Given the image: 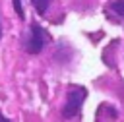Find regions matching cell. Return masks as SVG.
<instances>
[{"instance_id":"5","label":"cell","mask_w":124,"mask_h":122,"mask_svg":"<svg viewBox=\"0 0 124 122\" xmlns=\"http://www.w3.org/2000/svg\"><path fill=\"white\" fill-rule=\"evenodd\" d=\"M12 2H14V10H16V14H17V17L23 19L25 14H23V8H21V0H12Z\"/></svg>"},{"instance_id":"3","label":"cell","mask_w":124,"mask_h":122,"mask_svg":"<svg viewBox=\"0 0 124 122\" xmlns=\"http://www.w3.org/2000/svg\"><path fill=\"white\" fill-rule=\"evenodd\" d=\"M110 10L118 15V17H124V0H114L110 4Z\"/></svg>"},{"instance_id":"6","label":"cell","mask_w":124,"mask_h":122,"mask_svg":"<svg viewBox=\"0 0 124 122\" xmlns=\"http://www.w3.org/2000/svg\"><path fill=\"white\" fill-rule=\"evenodd\" d=\"M0 122H10V120H8V118H6V116H4L2 112H0Z\"/></svg>"},{"instance_id":"1","label":"cell","mask_w":124,"mask_h":122,"mask_svg":"<svg viewBox=\"0 0 124 122\" xmlns=\"http://www.w3.org/2000/svg\"><path fill=\"white\" fill-rule=\"evenodd\" d=\"M85 97H87V89L83 85H72L68 89V93H66V103L62 107V116L66 120L76 118L81 105H83V101H85Z\"/></svg>"},{"instance_id":"4","label":"cell","mask_w":124,"mask_h":122,"mask_svg":"<svg viewBox=\"0 0 124 122\" xmlns=\"http://www.w3.org/2000/svg\"><path fill=\"white\" fill-rule=\"evenodd\" d=\"M33 2V6H35V10H37V14H45L46 12V8H48V4H50V0H31Z\"/></svg>"},{"instance_id":"2","label":"cell","mask_w":124,"mask_h":122,"mask_svg":"<svg viewBox=\"0 0 124 122\" xmlns=\"http://www.w3.org/2000/svg\"><path fill=\"white\" fill-rule=\"evenodd\" d=\"M45 39L46 33L39 23H31V31H29V39H27V52L29 54H39L45 46Z\"/></svg>"},{"instance_id":"7","label":"cell","mask_w":124,"mask_h":122,"mask_svg":"<svg viewBox=\"0 0 124 122\" xmlns=\"http://www.w3.org/2000/svg\"><path fill=\"white\" fill-rule=\"evenodd\" d=\"M0 35H2V29H0Z\"/></svg>"}]
</instances>
